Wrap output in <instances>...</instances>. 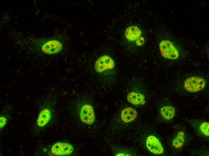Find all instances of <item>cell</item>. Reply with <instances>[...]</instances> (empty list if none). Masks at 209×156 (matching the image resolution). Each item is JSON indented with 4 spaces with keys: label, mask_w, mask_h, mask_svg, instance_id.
<instances>
[{
    "label": "cell",
    "mask_w": 209,
    "mask_h": 156,
    "mask_svg": "<svg viewBox=\"0 0 209 156\" xmlns=\"http://www.w3.org/2000/svg\"><path fill=\"white\" fill-rule=\"evenodd\" d=\"M159 47L161 54L164 58L171 60H175L178 58L179 51L170 41L162 40L159 44Z\"/></svg>",
    "instance_id": "cell-1"
},
{
    "label": "cell",
    "mask_w": 209,
    "mask_h": 156,
    "mask_svg": "<svg viewBox=\"0 0 209 156\" xmlns=\"http://www.w3.org/2000/svg\"><path fill=\"white\" fill-rule=\"evenodd\" d=\"M206 82L202 77L196 76L190 77L185 81L183 86L187 92L195 93L203 89L205 86Z\"/></svg>",
    "instance_id": "cell-2"
},
{
    "label": "cell",
    "mask_w": 209,
    "mask_h": 156,
    "mask_svg": "<svg viewBox=\"0 0 209 156\" xmlns=\"http://www.w3.org/2000/svg\"><path fill=\"white\" fill-rule=\"evenodd\" d=\"M115 65L114 60L110 56L104 55L99 57L95 61L94 68L97 73H101L113 69Z\"/></svg>",
    "instance_id": "cell-3"
},
{
    "label": "cell",
    "mask_w": 209,
    "mask_h": 156,
    "mask_svg": "<svg viewBox=\"0 0 209 156\" xmlns=\"http://www.w3.org/2000/svg\"><path fill=\"white\" fill-rule=\"evenodd\" d=\"M95 115L93 107L89 104H86L81 108L80 117L82 122L87 124L91 125L95 122Z\"/></svg>",
    "instance_id": "cell-4"
},
{
    "label": "cell",
    "mask_w": 209,
    "mask_h": 156,
    "mask_svg": "<svg viewBox=\"0 0 209 156\" xmlns=\"http://www.w3.org/2000/svg\"><path fill=\"white\" fill-rule=\"evenodd\" d=\"M74 150L72 146L70 143L59 142L54 144L51 148V152L57 156H65L71 154Z\"/></svg>",
    "instance_id": "cell-5"
},
{
    "label": "cell",
    "mask_w": 209,
    "mask_h": 156,
    "mask_svg": "<svg viewBox=\"0 0 209 156\" xmlns=\"http://www.w3.org/2000/svg\"><path fill=\"white\" fill-rule=\"evenodd\" d=\"M146 145L148 150L153 154H160L164 152V149L161 142L155 136H149L146 139Z\"/></svg>",
    "instance_id": "cell-6"
},
{
    "label": "cell",
    "mask_w": 209,
    "mask_h": 156,
    "mask_svg": "<svg viewBox=\"0 0 209 156\" xmlns=\"http://www.w3.org/2000/svg\"><path fill=\"white\" fill-rule=\"evenodd\" d=\"M63 47L62 44L59 41L53 40L49 41L43 44L41 50L45 54L53 55L60 52Z\"/></svg>",
    "instance_id": "cell-7"
},
{
    "label": "cell",
    "mask_w": 209,
    "mask_h": 156,
    "mask_svg": "<svg viewBox=\"0 0 209 156\" xmlns=\"http://www.w3.org/2000/svg\"><path fill=\"white\" fill-rule=\"evenodd\" d=\"M141 30L135 25H131L127 27L124 33L126 39L131 42L135 41L141 36Z\"/></svg>",
    "instance_id": "cell-8"
},
{
    "label": "cell",
    "mask_w": 209,
    "mask_h": 156,
    "mask_svg": "<svg viewBox=\"0 0 209 156\" xmlns=\"http://www.w3.org/2000/svg\"><path fill=\"white\" fill-rule=\"evenodd\" d=\"M137 115V112L135 109L128 107L124 108L122 110L121 113V118L123 122L129 123L134 121Z\"/></svg>",
    "instance_id": "cell-9"
},
{
    "label": "cell",
    "mask_w": 209,
    "mask_h": 156,
    "mask_svg": "<svg viewBox=\"0 0 209 156\" xmlns=\"http://www.w3.org/2000/svg\"><path fill=\"white\" fill-rule=\"evenodd\" d=\"M51 118L50 111L47 109L41 110L39 113L37 123L39 127H43L46 125L50 121Z\"/></svg>",
    "instance_id": "cell-10"
},
{
    "label": "cell",
    "mask_w": 209,
    "mask_h": 156,
    "mask_svg": "<svg viewBox=\"0 0 209 156\" xmlns=\"http://www.w3.org/2000/svg\"><path fill=\"white\" fill-rule=\"evenodd\" d=\"M145 97L142 94L135 92H131L127 95V101L135 105H138L144 100Z\"/></svg>",
    "instance_id": "cell-11"
},
{
    "label": "cell",
    "mask_w": 209,
    "mask_h": 156,
    "mask_svg": "<svg viewBox=\"0 0 209 156\" xmlns=\"http://www.w3.org/2000/svg\"><path fill=\"white\" fill-rule=\"evenodd\" d=\"M175 110L171 106H165L162 107L160 110V113L162 117L166 120L172 119L174 116Z\"/></svg>",
    "instance_id": "cell-12"
},
{
    "label": "cell",
    "mask_w": 209,
    "mask_h": 156,
    "mask_svg": "<svg viewBox=\"0 0 209 156\" xmlns=\"http://www.w3.org/2000/svg\"><path fill=\"white\" fill-rule=\"evenodd\" d=\"M185 139L184 132L182 131H179L172 142L173 146L177 149L182 148L184 144Z\"/></svg>",
    "instance_id": "cell-13"
},
{
    "label": "cell",
    "mask_w": 209,
    "mask_h": 156,
    "mask_svg": "<svg viewBox=\"0 0 209 156\" xmlns=\"http://www.w3.org/2000/svg\"><path fill=\"white\" fill-rule=\"evenodd\" d=\"M201 133L204 136H208L209 135V123L207 122H202L200 126Z\"/></svg>",
    "instance_id": "cell-14"
},
{
    "label": "cell",
    "mask_w": 209,
    "mask_h": 156,
    "mask_svg": "<svg viewBox=\"0 0 209 156\" xmlns=\"http://www.w3.org/2000/svg\"><path fill=\"white\" fill-rule=\"evenodd\" d=\"M7 119L4 116L0 117V128L1 129L5 126L7 123Z\"/></svg>",
    "instance_id": "cell-15"
},
{
    "label": "cell",
    "mask_w": 209,
    "mask_h": 156,
    "mask_svg": "<svg viewBox=\"0 0 209 156\" xmlns=\"http://www.w3.org/2000/svg\"><path fill=\"white\" fill-rule=\"evenodd\" d=\"M145 42L144 37L141 36L135 41V44L138 46H141L143 45Z\"/></svg>",
    "instance_id": "cell-16"
},
{
    "label": "cell",
    "mask_w": 209,
    "mask_h": 156,
    "mask_svg": "<svg viewBox=\"0 0 209 156\" xmlns=\"http://www.w3.org/2000/svg\"><path fill=\"white\" fill-rule=\"evenodd\" d=\"M116 155V156H125V155H126L125 154L123 153H119V154H117Z\"/></svg>",
    "instance_id": "cell-17"
}]
</instances>
